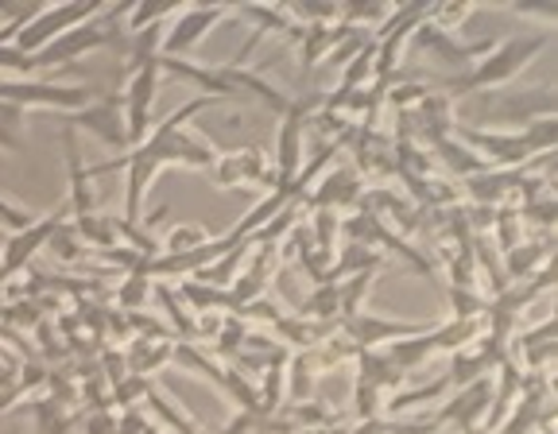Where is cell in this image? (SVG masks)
Instances as JSON below:
<instances>
[{
    "label": "cell",
    "instance_id": "cell-1",
    "mask_svg": "<svg viewBox=\"0 0 558 434\" xmlns=\"http://www.w3.org/2000/svg\"><path fill=\"white\" fill-rule=\"evenodd\" d=\"M214 97H194L183 109H174L159 129L148 132V140L140 148L129 152V194H124V221H140V209H144V194H148L151 179H156L159 167L167 164H183V167H214V152L202 144L198 136L186 132V121L198 117L202 109H209Z\"/></svg>",
    "mask_w": 558,
    "mask_h": 434
},
{
    "label": "cell",
    "instance_id": "cell-2",
    "mask_svg": "<svg viewBox=\"0 0 558 434\" xmlns=\"http://www.w3.org/2000/svg\"><path fill=\"white\" fill-rule=\"evenodd\" d=\"M550 44V32L543 35H527V39H508V44L493 47L488 51V59L477 62V70H470V74H458V79H446V86H458L462 94H470V89H488V86H500V82L515 79L527 62L535 59V55L543 51V47Z\"/></svg>",
    "mask_w": 558,
    "mask_h": 434
},
{
    "label": "cell",
    "instance_id": "cell-3",
    "mask_svg": "<svg viewBox=\"0 0 558 434\" xmlns=\"http://www.w3.org/2000/svg\"><path fill=\"white\" fill-rule=\"evenodd\" d=\"M481 113L473 121H550L555 117V89L535 86L523 94H505V89H481L477 94Z\"/></svg>",
    "mask_w": 558,
    "mask_h": 434
},
{
    "label": "cell",
    "instance_id": "cell-4",
    "mask_svg": "<svg viewBox=\"0 0 558 434\" xmlns=\"http://www.w3.org/2000/svg\"><path fill=\"white\" fill-rule=\"evenodd\" d=\"M94 12H101V4H54V9H39L16 32L12 47L24 55H39L47 44H54L62 32H70V27H78V24H89Z\"/></svg>",
    "mask_w": 558,
    "mask_h": 434
},
{
    "label": "cell",
    "instance_id": "cell-5",
    "mask_svg": "<svg viewBox=\"0 0 558 434\" xmlns=\"http://www.w3.org/2000/svg\"><path fill=\"white\" fill-rule=\"evenodd\" d=\"M159 89V59H151L148 67L132 70L129 89H124V136H129L132 148H140L151 132V105H156Z\"/></svg>",
    "mask_w": 558,
    "mask_h": 434
},
{
    "label": "cell",
    "instance_id": "cell-6",
    "mask_svg": "<svg viewBox=\"0 0 558 434\" xmlns=\"http://www.w3.org/2000/svg\"><path fill=\"white\" fill-rule=\"evenodd\" d=\"M0 105H54V109H86L89 89L82 86H51V82H16L0 79Z\"/></svg>",
    "mask_w": 558,
    "mask_h": 434
},
{
    "label": "cell",
    "instance_id": "cell-7",
    "mask_svg": "<svg viewBox=\"0 0 558 434\" xmlns=\"http://www.w3.org/2000/svg\"><path fill=\"white\" fill-rule=\"evenodd\" d=\"M341 330L357 346V353H373L384 341L392 346V341H403V338H418V334H430L435 326H430V322H384V318H373V314H353L349 322H341Z\"/></svg>",
    "mask_w": 558,
    "mask_h": 434
},
{
    "label": "cell",
    "instance_id": "cell-8",
    "mask_svg": "<svg viewBox=\"0 0 558 434\" xmlns=\"http://www.w3.org/2000/svg\"><path fill=\"white\" fill-rule=\"evenodd\" d=\"M488 408H493V381H488V376H481V381L458 388V396H453V400L438 411L435 426H458L462 434H477L473 426L488 415Z\"/></svg>",
    "mask_w": 558,
    "mask_h": 434
},
{
    "label": "cell",
    "instance_id": "cell-9",
    "mask_svg": "<svg viewBox=\"0 0 558 434\" xmlns=\"http://www.w3.org/2000/svg\"><path fill=\"white\" fill-rule=\"evenodd\" d=\"M59 226H62V214H47V217H39V221H32L27 229H20V233H12L9 244H4V256H0V279L24 272L35 252L47 249V241H51V233Z\"/></svg>",
    "mask_w": 558,
    "mask_h": 434
},
{
    "label": "cell",
    "instance_id": "cell-10",
    "mask_svg": "<svg viewBox=\"0 0 558 434\" xmlns=\"http://www.w3.org/2000/svg\"><path fill=\"white\" fill-rule=\"evenodd\" d=\"M303 136H306V109L303 105H291L283 113V124H279L276 136V179L279 186L295 183L299 167H303Z\"/></svg>",
    "mask_w": 558,
    "mask_h": 434
},
{
    "label": "cell",
    "instance_id": "cell-11",
    "mask_svg": "<svg viewBox=\"0 0 558 434\" xmlns=\"http://www.w3.org/2000/svg\"><path fill=\"white\" fill-rule=\"evenodd\" d=\"M214 179L218 186H244V183H264V186H279L276 171L268 167L260 148H244V152H229V156L214 159Z\"/></svg>",
    "mask_w": 558,
    "mask_h": 434
},
{
    "label": "cell",
    "instance_id": "cell-12",
    "mask_svg": "<svg viewBox=\"0 0 558 434\" xmlns=\"http://www.w3.org/2000/svg\"><path fill=\"white\" fill-rule=\"evenodd\" d=\"M105 44H109V32H105L101 24H78V27H70V32H62L54 44H47L35 59H39V70L59 67V62H74L78 55L94 51V47H105Z\"/></svg>",
    "mask_w": 558,
    "mask_h": 434
},
{
    "label": "cell",
    "instance_id": "cell-13",
    "mask_svg": "<svg viewBox=\"0 0 558 434\" xmlns=\"http://www.w3.org/2000/svg\"><path fill=\"white\" fill-rule=\"evenodd\" d=\"M221 16H226V9H206V4H194V9L179 12V20H174L171 32H167V39H163L167 59H179V55H183L186 47L198 44L202 35H206L209 27L218 24Z\"/></svg>",
    "mask_w": 558,
    "mask_h": 434
},
{
    "label": "cell",
    "instance_id": "cell-14",
    "mask_svg": "<svg viewBox=\"0 0 558 434\" xmlns=\"http://www.w3.org/2000/svg\"><path fill=\"white\" fill-rule=\"evenodd\" d=\"M361 202V174L353 167H341V171H326L318 191L311 194L314 209H333L338 214L341 206H357Z\"/></svg>",
    "mask_w": 558,
    "mask_h": 434
},
{
    "label": "cell",
    "instance_id": "cell-15",
    "mask_svg": "<svg viewBox=\"0 0 558 434\" xmlns=\"http://www.w3.org/2000/svg\"><path fill=\"white\" fill-rule=\"evenodd\" d=\"M62 144H66V167H70V206L74 217H89L94 214V191H89V174L82 167V148H78V132L62 129Z\"/></svg>",
    "mask_w": 558,
    "mask_h": 434
},
{
    "label": "cell",
    "instance_id": "cell-16",
    "mask_svg": "<svg viewBox=\"0 0 558 434\" xmlns=\"http://www.w3.org/2000/svg\"><path fill=\"white\" fill-rule=\"evenodd\" d=\"M550 256H555L550 233H543L539 241H532V244H520V249H512L505 256V279L508 284H523V279H532L539 268H547Z\"/></svg>",
    "mask_w": 558,
    "mask_h": 434
},
{
    "label": "cell",
    "instance_id": "cell-17",
    "mask_svg": "<svg viewBox=\"0 0 558 434\" xmlns=\"http://www.w3.org/2000/svg\"><path fill=\"white\" fill-rule=\"evenodd\" d=\"M124 117H121V109H117L113 101H101V105H94L89 101L86 109H78V117H70V129H89V132H97V136L105 140V144H129V136H124Z\"/></svg>",
    "mask_w": 558,
    "mask_h": 434
},
{
    "label": "cell",
    "instance_id": "cell-18",
    "mask_svg": "<svg viewBox=\"0 0 558 434\" xmlns=\"http://www.w3.org/2000/svg\"><path fill=\"white\" fill-rule=\"evenodd\" d=\"M555 334H558V322L555 318H547L539 326V330H532V334H523L515 346H520V353H523V361H527V369L532 373H547V365L555 361Z\"/></svg>",
    "mask_w": 558,
    "mask_h": 434
},
{
    "label": "cell",
    "instance_id": "cell-19",
    "mask_svg": "<svg viewBox=\"0 0 558 434\" xmlns=\"http://www.w3.org/2000/svg\"><path fill=\"white\" fill-rule=\"evenodd\" d=\"M438 330V326H435ZM435 330L430 334H418V338H403V341H392V346L384 349V357L392 361L400 373H411V369H418L427 357H435L438 353V338H435Z\"/></svg>",
    "mask_w": 558,
    "mask_h": 434
},
{
    "label": "cell",
    "instance_id": "cell-20",
    "mask_svg": "<svg viewBox=\"0 0 558 434\" xmlns=\"http://www.w3.org/2000/svg\"><path fill=\"white\" fill-rule=\"evenodd\" d=\"M291 202H295V194H291V186H276V191H271L268 198H264L260 206L253 209V214L244 217L241 226H233V233H229V241H248V237L260 233V229L268 226L271 217H276L283 206H291Z\"/></svg>",
    "mask_w": 558,
    "mask_h": 434
},
{
    "label": "cell",
    "instance_id": "cell-21",
    "mask_svg": "<svg viewBox=\"0 0 558 434\" xmlns=\"http://www.w3.org/2000/svg\"><path fill=\"white\" fill-rule=\"evenodd\" d=\"M430 148L438 152V159H442L446 167H450L453 174H462V179H473V174H481V171H488V164L481 156H473L470 148H465L462 140L453 136H442V140H435V144H430Z\"/></svg>",
    "mask_w": 558,
    "mask_h": 434
},
{
    "label": "cell",
    "instance_id": "cell-22",
    "mask_svg": "<svg viewBox=\"0 0 558 434\" xmlns=\"http://www.w3.org/2000/svg\"><path fill=\"white\" fill-rule=\"evenodd\" d=\"M248 249H253V241H236L226 256H218V261L209 264V268L202 272V276H194V279H198V284H209V287H221V291H229V287L236 284V276H241V264H244V256H248Z\"/></svg>",
    "mask_w": 558,
    "mask_h": 434
},
{
    "label": "cell",
    "instance_id": "cell-23",
    "mask_svg": "<svg viewBox=\"0 0 558 434\" xmlns=\"http://www.w3.org/2000/svg\"><path fill=\"white\" fill-rule=\"evenodd\" d=\"M353 361H357V369H361V373H357L361 384H368V388H376V391H384V388H396V391H400L403 373L384 353H357Z\"/></svg>",
    "mask_w": 558,
    "mask_h": 434
},
{
    "label": "cell",
    "instance_id": "cell-24",
    "mask_svg": "<svg viewBox=\"0 0 558 434\" xmlns=\"http://www.w3.org/2000/svg\"><path fill=\"white\" fill-rule=\"evenodd\" d=\"M276 330L288 346H295V353H303V349L323 346L326 334H330V322H306V318H288V314H283V318L276 322Z\"/></svg>",
    "mask_w": 558,
    "mask_h": 434
},
{
    "label": "cell",
    "instance_id": "cell-25",
    "mask_svg": "<svg viewBox=\"0 0 558 434\" xmlns=\"http://www.w3.org/2000/svg\"><path fill=\"white\" fill-rule=\"evenodd\" d=\"M151 291H156V299L163 303L167 318H171V334H179L186 346H194V341H198V322H194V314L186 311L183 299L174 296L171 287H163V284H151Z\"/></svg>",
    "mask_w": 558,
    "mask_h": 434
},
{
    "label": "cell",
    "instance_id": "cell-26",
    "mask_svg": "<svg viewBox=\"0 0 558 434\" xmlns=\"http://www.w3.org/2000/svg\"><path fill=\"white\" fill-rule=\"evenodd\" d=\"M283 376H288V400L291 403H306V400H311L314 376H318L311 349H303V353H291V361H288V369H283Z\"/></svg>",
    "mask_w": 558,
    "mask_h": 434
},
{
    "label": "cell",
    "instance_id": "cell-27",
    "mask_svg": "<svg viewBox=\"0 0 558 434\" xmlns=\"http://www.w3.org/2000/svg\"><path fill=\"white\" fill-rule=\"evenodd\" d=\"M179 299H183L186 306H194V311H229L236 314V303L229 291H221V287H209V284H198V279H186L183 291H179Z\"/></svg>",
    "mask_w": 558,
    "mask_h": 434
},
{
    "label": "cell",
    "instance_id": "cell-28",
    "mask_svg": "<svg viewBox=\"0 0 558 434\" xmlns=\"http://www.w3.org/2000/svg\"><path fill=\"white\" fill-rule=\"evenodd\" d=\"M171 357H174V346L167 338H159V341L140 338L136 341V353H132L129 365L136 369V376H148V373H156V369H163Z\"/></svg>",
    "mask_w": 558,
    "mask_h": 434
},
{
    "label": "cell",
    "instance_id": "cell-29",
    "mask_svg": "<svg viewBox=\"0 0 558 434\" xmlns=\"http://www.w3.org/2000/svg\"><path fill=\"white\" fill-rule=\"evenodd\" d=\"M520 233H523L520 209H515V206H500L497 214H493V241L500 244V252H505V256L523 244Z\"/></svg>",
    "mask_w": 558,
    "mask_h": 434
},
{
    "label": "cell",
    "instance_id": "cell-30",
    "mask_svg": "<svg viewBox=\"0 0 558 434\" xmlns=\"http://www.w3.org/2000/svg\"><path fill=\"white\" fill-rule=\"evenodd\" d=\"M78 237H86L89 244L97 249H117V217H101V214H89V217H78Z\"/></svg>",
    "mask_w": 558,
    "mask_h": 434
},
{
    "label": "cell",
    "instance_id": "cell-31",
    "mask_svg": "<svg viewBox=\"0 0 558 434\" xmlns=\"http://www.w3.org/2000/svg\"><path fill=\"white\" fill-rule=\"evenodd\" d=\"M132 35H136V44H132L129 67L140 70V67H148V62L156 59V47H159V39L167 35V24H163V20H156V24L140 27V32H132Z\"/></svg>",
    "mask_w": 558,
    "mask_h": 434
},
{
    "label": "cell",
    "instance_id": "cell-32",
    "mask_svg": "<svg viewBox=\"0 0 558 434\" xmlns=\"http://www.w3.org/2000/svg\"><path fill=\"white\" fill-rule=\"evenodd\" d=\"M338 214L333 209H314V241L318 244V256H326V261H333V249H338Z\"/></svg>",
    "mask_w": 558,
    "mask_h": 434
},
{
    "label": "cell",
    "instance_id": "cell-33",
    "mask_svg": "<svg viewBox=\"0 0 558 434\" xmlns=\"http://www.w3.org/2000/svg\"><path fill=\"white\" fill-rule=\"evenodd\" d=\"M174 357H179V361H183L186 369H194V373H202L206 381H214L218 388L226 384V365H218V361L202 353L198 346H174Z\"/></svg>",
    "mask_w": 558,
    "mask_h": 434
},
{
    "label": "cell",
    "instance_id": "cell-34",
    "mask_svg": "<svg viewBox=\"0 0 558 434\" xmlns=\"http://www.w3.org/2000/svg\"><path fill=\"white\" fill-rule=\"evenodd\" d=\"M373 59H376V44L368 39L365 47H361L353 59H349L345 74H341V89H361L368 86V79H373Z\"/></svg>",
    "mask_w": 558,
    "mask_h": 434
},
{
    "label": "cell",
    "instance_id": "cell-35",
    "mask_svg": "<svg viewBox=\"0 0 558 434\" xmlns=\"http://www.w3.org/2000/svg\"><path fill=\"white\" fill-rule=\"evenodd\" d=\"M303 318H314V322L338 318V284L314 287V296L303 303Z\"/></svg>",
    "mask_w": 558,
    "mask_h": 434
},
{
    "label": "cell",
    "instance_id": "cell-36",
    "mask_svg": "<svg viewBox=\"0 0 558 434\" xmlns=\"http://www.w3.org/2000/svg\"><path fill=\"white\" fill-rule=\"evenodd\" d=\"M144 400H148V408L156 411V415L163 419V423L171 426L174 434H202L198 426H194V423H191V419H186V415H179V411H174L171 403H167V396H159L156 388H148V391H144Z\"/></svg>",
    "mask_w": 558,
    "mask_h": 434
},
{
    "label": "cell",
    "instance_id": "cell-37",
    "mask_svg": "<svg viewBox=\"0 0 558 434\" xmlns=\"http://www.w3.org/2000/svg\"><path fill=\"white\" fill-rule=\"evenodd\" d=\"M47 249L54 252V256H59V261H82V256H86V249H82L78 244V233H74V229L66 226V221H62L59 229H54L51 233V241H47Z\"/></svg>",
    "mask_w": 558,
    "mask_h": 434
},
{
    "label": "cell",
    "instance_id": "cell-38",
    "mask_svg": "<svg viewBox=\"0 0 558 434\" xmlns=\"http://www.w3.org/2000/svg\"><path fill=\"white\" fill-rule=\"evenodd\" d=\"M450 303H453V318H485L488 314V299L481 291H458V287H450Z\"/></svg>",
    "mask_w": 558,
    "mask_h": 434
},
{
    "label": "cell",
    "instance_id": "cell-39",
    "mask_svg": "<svg viewBox=\"0 0 558 434\" xmlns=\"http://www.w3.org/2000/svg\"><path fill=\"white\" fill-rule=\"evenodd\" d=\"M202 244H209L206 229H202V226H179V229H171V237H167V256L194 252V249H202Z\"/></svg>",
    "mask_w": 558,
    "mask_h": 434
},
{
    "label": "cell",
    "instance_id": "cell-40",
    "mask_svg": "<svg viewBox=\"0 0 558 434\" xmlns=\"http://www.w3.org/2000/svg\"><path fill=\"white\" fill-rule=\"evenodd\" d=\"M121 306H129V311H136V306H144V299L151 296V279L148 276H140V272H132L129 279L121 284Z\"/></svg>",
    "mask_w": 558,
    "mask_h": 434
},
{
    "label": "cell",
    "instance_id": "cell-41",
    "mask_svg": "<svg viewBox=\"0 0 558 434\" xmlns=\"http://www.w3.org/2000/svg\"><path fill=\"white\" fill-rule=\"evenodd\" d=\"M218 338H221V341H218L221 353H226V357H236V353H241V346H244V318H236V314H229Z\"/></svg>",
    "mask_w": 558,
    "mask_h": 434
},
{
    "label": "cell",
    "instance_id": "cell-42",
    "mask_svg": "<svg viewBox=\"0 0 558 434\" xmlns=\"http://www.w3.org/2000/svg\"><path fill=\"white\" fill-rule=\"evenodd\" d=\"M0 221H4L12 233H20V229H27L32 221H39V214H27V209H16V206H9V202H0Z\"/></svg>",
    "mask_w": 558,
    "mask_h": 434
},
{
    "label": "cell",
    "instance_id": "cell-43",
    "mask_svg": "<svg viewBox=\"0 0 558 434\" xmlns=\"http://www.w3.org/2000/svg\"><path fill=\"white\" fill-rule=\"evenodd\" d=\"M256 419H260V415H248V411H241V415H236L233 423L226 426V434H253Z\"/></svg>",
    "mask_w": 558,
    "mask_h": 434
},
{
    "label": "cell",
    "instance_id": "cell-44",
    "mask_svg": "<svg viewBox=\"0 0 558 434\" xmlns=\"http://www.w3.org/2000/svg\"><path fill=\"white\" fill-rule=\"evenodd\" d=\"M515 12H527V16H547V20L558 16L555 4H515Z\"/></svg>",
    "mask_w": 558,
    "mask_h": 434
},
{
    "label": "cell",
    "instance_id": "cell-45",
    "mask_svg": "<svg viewBox=\"0 0 558 434\" xmlns=\"http://www.w3.org/2000/svg\"><path fill=\"white\" fill-rule=\"evenodd\" d=\"M16 396H20V391H16V388H9V391H0V411H9V408H12V403H16Z\"/></svg>",
    "mask_w": 558,
    "mask_h": 434
}]
</instances>
